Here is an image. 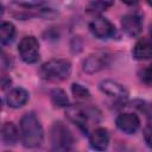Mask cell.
Returning a JSON list of instances; mask_svg holds the SVG:
<instances>
[{
  "mask_svg": "<svg viewBox=\"0 0 152 152\" xmlns=\"http://www.w3.org/2000/svg\"><path fill=\"white\" fill-rule=\"evenodd\" d=\"M15 34V27L12 23H2L0 24V44L6 45L10 44Z\"/></svg>",
  "mask_w": 152,
  "mask_h": 152,
  "instance_id": "16",
  "label": "cell"
},
{
  "mask_svg": "<svg viewBox=\"0 0 152 152\" xmlns=\"http://www.w3.org/2000/svg\"><path fill=\"white\" fill-rule=\"evenodd\" d=\"M10 12L14 18L20 19V20H26V19H30V18H33L37 15L49 17V14L51 13V10L45 8L40 5L13 1L10 5Z\"/></svg>",
  "mask_w": 152,
  "mask_h": 152,
  "instance_id": "5",
  "label": "cell"
},
{
  "mask_svg": "<svg viewBox=\"0 0 152 152\" xmlns=\"http://www.w3.org/2000/svg\"><path fill=\"white\" fill-rule=\"evenodd\" d=\"M116 126L121 132L126 134H133L139 128L140 120L133 113H122L116 118Z\"/></svg>",
  "mask_w": 152,
  "mask_h": 152,
  "instance_id": "10",
  "label": "cell"
},
{
  "mask_svg": "<svg viewBox=\"0 0 152 152\" xmlns=\"http://www.w3.org/2000/svg\"><path fill=\"white\" fill-rule=\"evenodd\" d=\"M51 100L58 107H65V106L68 107V104H69L68 96H66L65 91L62 89H55L51 93Z\"/></svg>",
  "mask_w": 152,
  "mask_h": 152,
  "instance_id": "18",
  "label": "cell"
},
{
  "mask_svg": "<svg viewBox=\"0 0 152 152\" xmlns=\"http://www.w3.org/2000/svg\"><path fill=\"white\" fill-rule=\"evenodd\" d=\"M28 100V93L24 89V88H14L12 89L7 97H6V101H7V104L12 108H20L23 107Z\"/></svg>",
  "mask_w": 152,
  "mask_h": 152,
  "instance_id": "13",
  "label": "cell"
},
{
  "mask_svg": "<svg viewBox=\"0 0 152 152\" xmlns=\"http://www.w3.org/2000/svg\"><path fill=\"white\" fill-rule=\"evenodd\" d=\"M10 68V58L8 56L0 49V71Z\"/></svg>",
  "mask_w": 152,
  "mask_h": 152,
  "instance_id": "21",
  "label": "cell"
},
{
  "mask_svg": "<svg viewBox=\"0 0 152 152\" xmlns=\"http://www.w3.org/2000/svg\"><path fill=\"white\" fill-rule=\"evenodd\" d=\"M107 59L108 57L106 55H101V53L90 55L83 61V71L87 74L97 72L99 70L103 69L107 65Z\"/></svg>",
  "mask_w": 152,
  "mask_h": 152,
  "instance_id": "11",
  "label": "cell"
},
{
  "mask_svg": "<svg viewBox=\"0 0 152 152\" xmlns=\"http://www.w3.org/2000/svg\"><path fill=\"white\" fill-rule=\"evenodd\" d=\"M140 80H141L146 86H150V84H151L152 77H151V69H150L148 66L145 68V69H142V70L140 71Z\"/></svg>",
  "mask_w": 152,
  "mask_h": 152,
  "instance_id": "20",
  "label": "cell"
},
{
  "mask_svg": "<svg viewBox=\"0 0 152 152\" xmlns=\"http://www.w3.org/2000/svg\"><path fill=\"white\" fill-rule=\"evenodd\" d=\"M89 28L91 33L99 39H108L115 34L114 25L103 17H97L93 19L89 24Z\"/></svg>",
  "mask_w": 152,
  "mask_h": 152,
  "instance_id": "7",
  "label": "cell"
},
{
  "mask_svg": "<svg viewBox=\"0 0 152 152\" xmlns=\"http://www.w3.org/2000/svg\"><path fill=\"white\" fill-rule=\"evenodd\" d=\"M66 118L74 122L80 129H82L84 133L89 131V127L91 125H96L100 121V112L96 108L93 107H86L82 104H74L68 106L65 110Z\"/></svg>",
  "mask_w": 152,
  "mask_h": 152,
  "instance_id": "2",
  "label": "cell"
},
{
  "mask_svg": "<svg viewBox=\"0 0 152 152\" xmlns=\"http://www.w3.org/2000/svg\"><path fill=\"white\" fill-rule=\"evenodd\" d=\"M121 27H122V31L127 36L135 37L142 30L141 18L137 13H128V14L122 17V19H121Z\"/></svg>",
  "mask_w": 152,
  "mask_h": 152,
  "instance_id": "9",
  "label": "cell"
},
{
  "mask_svg": "<svg viewBox=\"0 0 152 152\" xmlns=\"http://www.w3.org/2000/svg\"><path fill=\"white\" fill-rule=\"evenodd\" d=\"M71 91H72V95L76 99H80V100H86V99L90 97V91L86 87H83L78 83H72Z\"/></svg>",
  "mask_w": 152,
  "mask_h": 152,
  "instance_id": "19",
  "label": "cell"
},
{
  "mask_svg": "<svg viewBox=\"0 0 152 152\" xmlns=\"http://www.w3.org/2000/svg\"><path fill=\"white\" fill-rule=\"evenodd\" d=\"M4 14V5L0 2V17Z\"/></svg>",
  "mask_w": 152,
  "mask_h": 152,
  "instance_id": "25",
  "label": "cell"
},
{
  "mask_svg": "<svg viewBox=\"0 0 152 152\" xmlns=\"http://www.w3.org/2000/svg\"><path fill=\"white\" fill-rule=\"evenodd\" d=\"M21 139L25 147L33 148L42 145L44 139L43 127L33 113L25 114L20 120Z\"/></svg>",
  "mask_w": 152,
  "mask_h": 152,
  "instance_id": "1",
  "label": "cell"
},
{
  "mask_svg": "<svg viewBox=\"0 0 152 152\" xmlns=\"http://www.w3.org/2000/svg\"><path fill=\"white\" fill-rule=\"evenodd\" d=\"M144 134H145V140H146L147 145L150 146V145H151V139H150V135H151V127H150V125H148V126L145 128Z\"/></svg>",
  "mask_w": 152,
  "mask_h": 152,
  "instance_id": "23",
  "label": "cell"
},
{
  "mask_svg": "<svg viewBox=\"0 0 152 152\" xmlns=\"http://www.w3.org/2000/svg\"><path fill=\"white\" fill-rule=\"evenodd\" d=\"M114 5V0H94L88 6V12L93 14H100L103 11H107Z\"/></svg>",
  "mask_w": 152,
  "mask_h": 152,
  "instance_id": "17",
  "label": "cell"
},
{
  "mask_svg": "<svg viewBox=\"0 0 152 152\" xmlns=\"http://www.w3.org/2000/svg\"><path fill=\"white\" fill-rule=\"evenodd\" d=\"M100 89L107 96L116 100V101H125L128 96L127 90L118 82L112 80H104L100 83Z\"/></svg>",
  "mask_w": 152,
  "mask_h": 152,
  "instance_id": "8",
  "label": "cell"
},
{
  "mask_svg": "<svg viewBox=\"0 0 152 152\" xmlns=\"http://www.w3.org/2000/svg\"><path fill=\"white\" fill-rule=\"evenodd\" d=\"M40 76L48 81H63L70 76L71 64L66 59H51L40 68Z\"/></svg>",
  "mask_w": 152,
  "mask_h": 152,
  "instance_id": "3",
  "label": "cell"
},
{
  "mask_svg": "<svg viewBox=\"0 0 152 152\" xmlns=\"http://www.w3.org/2000/svg\"><path fill=\"white\" fill-rule=\"evenodd\" d=\"M11 84H12V80L8 76L6 75L0 76V89H7L11 87Z\"/></svg>",
  "mask_w": 152,
  "mask_h": 152,
  "instance_id": "22",
  "label": "cell"
},
{
  "mask_svg": "<svg viewBox=\"0 0 152 152\" xmlns=\"http://www.w3.org/2000/svg\"><path fill=\"white\" fill-rule=\"evenodd\" d=\"M0 135H1V139L5 144L7 145H13L17 142L18 140V129L15 127V125L13 122H5L2 126H1V129H0Z\"/></svg>",
  "mask_w": 152,
  "mask_h": 152,
  "instance_id": "15",
  "label": "cell"
},
{
  "mask_svg": "<svg viewBox=\"0 0 152 152\" xmlns=\"http://www.w3.org/2000/svg\"><path fill=\"white\" fill-rule=\"evenodd\" d=\"M152 55V49H151V43L148 38H141L139 39L134 48H133V57L139 61L144 59H150Z\"/></svg>",
  "mask_w": 152,
  "mask_h": 152,
  "instance_id": "14",
  "label": "cell"
},
{
  "mask_svg": "<svg viewBox=\"0 0 152 152\" xmlns=\"http://www.w3.org/2000/svg\"><path fill=\"white\" fill-rule=\"evenodd\" d=\"M89 142L94 150H97V151L106 150L109 144V135H108L107 129L95 128L89 135Z\"/></svg>",
  "mask_w": 152,
  "mask_h": 152,
  "instance_id": "12",
  "label": "cell"
},
{
  "mask_svg": "<svg viewBox=\"0 0 152 152\" xmlns=\"http://www.w3.org/2000/svg\"><path fill=\"white\" fill-rule=\"evenodd\" d=\"M18 51L21 59L26 63H36L39 59V43L32 36L24 37L20 40Z\"/></svg>",
  "mask_w": 152,
  "mask_h": 152,
  "instance_id": "6",
  "label": "cell"
},
{
  "mask_svg": "<svg viewBox=\"0 0 152 152\" xmlns=\"http://www.w3.org/2000/svg\"><path fill=\"white\" fill-rule=\"evenodd\" d=\"M51 147L53 151H69L74 145V137L62 122H55L50 131Z\"/></svg>",
  "mask_w": 152,
  "mask_h": 152,
  "instance_id": "4",
  "label": "cell"
},
{
  "mask_svg": "<svg viewBox=\"0 0 152 152\" xmlns=\"http://www.w3.org/2000/svg\"><path fill=\"white\" fill-rule=\"evenodd\" d=\"M124 4H126V5H135V4H138L140 0H121Z\"/></svg>",
  "mask_w": 152,
  "mask_h": 152,
  "instance_id": "24",
  "label": "cell"
},
{
  "mask_svg": "<svg viewBox=\"0 0 152 152\" xmlns=\"http://www.w3.org/2000/svg\"><path fill=\"white\" fill-rule=\"evenodd\" d=\"M1 108H2V101L0 100V110H1Z\"/></svg>",
  "mask_w": 152,
  "mask_h": 152,
  "instance_id": "26",
  "label": "cell"
}]
</instances>
